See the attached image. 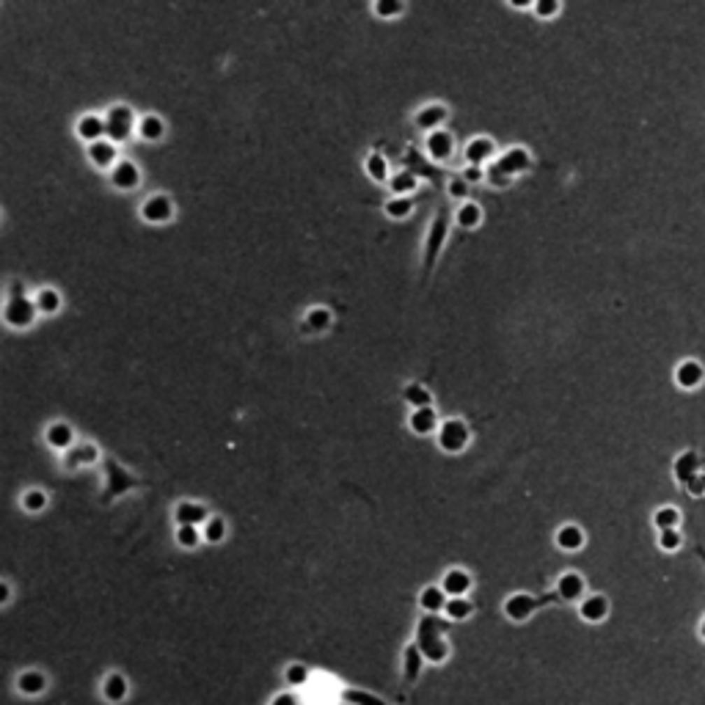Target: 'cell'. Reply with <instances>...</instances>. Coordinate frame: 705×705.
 <instances>
[{
	"instance_id": "obj_48",
	"label": "cell",
	"mask_w": 705,
	"mask_h": 705,
	"mask_svg": "<svg viewBox=\"0 0 705 705\" xmlns=\"http://www.w3.org/2000/svg\"><path fill=\"white\" fill-rule=\"evenodd\" d=\"M483 176H487L483 171V166H469V169H463V179H466L469 185H471V182H480Z\"/></svg>"
},
{
	"instance_id": "obj_36",
	"label": "cell",
	"mask_w": 705,
	"mask_h": 705,
	"mask_svg": "<svg viewBox=\"0 0 705 705\" xmlns=\"http://www.w3.org/2000/svg\"><path fill=\"white\" fill-rule=\"evenodd\" d=\"M416 187V176L411 174V171H399L397 176H392V190H394V196H405V193H411Z\"/></svg>"
},
{
	"instance_id": "obj_28",
	"label": "cell",
	"mask_w": 705,
	"mask_h": 705,
	"mask_svg": "<svg viewBox=\"0 0 705 705\" xmlns=\"http://www.w3.org/2000/svg\"><path fill=\"white\" fill-rule=\"evenodd\" d=\"M17 686H20V692H22V695H39V692H44L47 681H44L42 672L31 669V672H22V675L17 678Z\"/></svg>"
},
{
	"instance_id": "obj_47",
	"label": "cell",
	"mask_w": 705,
	"mask_h": 705,
	"mask_svg": "<svg viewBox=\"0 0 705 705\" xmlns=\"http://www.w3.org/2000/svg\"><path fill=\"white\" fill-rule=\"evenodd\" d=\"M466 190H469V182H466L463 176H457V179H452V182H449V196L463 199V196H466Z\"/></svg>"
},
{
	"instance_id": "obj_21",
	"label": "cell",
	"mask_w": 705,
	"mask_h": 705,
	"mask_svg": "<svg viewBox=\"0 0 705 705\" xmlns=\"http://www.w3.org/2000/svg\"><path fill=\"white\" fill-rule=\"evenodd\" d=\"M88 157L94 160V166L108 169V166L116 160V146H113L111 141H97V143L88 146Z\"/></svg>"
},
{
	"instance_id": "obj_35",
	"label": "cell",
	"mask_w": 705,
	"mask_h": 705,
	"mask_svg": "<svg viewBox=\"0 0 705 705\" xmlns=\"http://www.w3.org/2000/svg\"><path fill=\"white\" fill-rule=\"evenodd\" d=\"M480 218H483V213H480L477 204H463V207L457 210V223L466 226V229H474V226L480 223Z\"/></svg>"
},
{
	"instance_id": "obj_27",
	"label": "cell",
	"mask_w": 705,
	"mask_h": 705,
	"mask_svg": "<svg viewBox=\"0 0 705 705\" xmlns=\"http://www.w3.org/2000/svg\"><path fill=\"white\" fill-rule=\"evenodd\" d=\"M47 441L55 446V449H69L72 446V427L64 425V422H55L47 427Z\"/></svg>"
},
{
	"instance_id": "obj_15",
	"label": "cell",
	"mask_w": 705,
	"mask_h": 705,
	"mask_svg": "<svg viewBox=\"0 0 705 705\" xmlns=\"http://www.w3.org/2000/svg\"><path fill=\"white\" fill-rule=\"evenodd\" d=\"M557 546L562 548V551H578L581 546H584V529L581 527H576V524H565V527H560L557 529Z\"/></svg>"
},
{
	"instance_id": "obj_14",
	"label": "cell",
	"mask_w": 705,
	"mask_h": 705,
	"mask_svg": "<svg viewBox=\"0 0 705 705\" xmlns=\"http://www.w3.org/2000/svg\"><path fill=\"white\" fill-rule=\"evenodd\" d=\"M650 521H653L656 532H667V529H681L683 515H681V510L675 504H661V507H656V513L650 515Z\"/></svg>"
},
{
	"instance_id": "obj_37",
	"label": "cell",
	"mask_w": 705,
	"mask_h": 705,
	"mask_svg": "<svg viewBox=\"0 0 705 705\" xmlns=\"http://www.w3.org/2000/svg\"><path fill=\"white\" fill-rule=\"evenodd\" d=\"M366 171L369 176H375V179H389V166H386V157L383 155H369V160H366Z\"/></svg>"
},
{
	"instance_id": "obj_18",
	"label": "cell",
	"mask_w": 705,
	"mask_h": 705,
	"mask_svg": "<svg viewBox=\"0 0 705 705\" xmlns=\"http://www.w3.org/2000/svg\"><path fill=\"white\" fill-rule=\"evenodd\" d=\"M127 678L124 675H119V672H111L108 678H105V683H102V695L111 700V703H122L124 697H127Z\"/></svg>"
},
{
	"instance_id": "obj_8",
	"label": "cell",
	"mask_w": 705,
	"mask_h": 705,
	"mask_svg": "<svg viewBox=\"0 0 705 705\" xmlns=\"http://www.w3.org/2000/svg\"><path fill=\"white\" fill-rule=\"evenodd\" d=\"M578 615L587 622H604L609 617V598L601 592L584 595V601H578Z\"/></svg>"
},
{
	"instance_id": "obj_30",
	"label": "cell",
	"mask_w": 705,
	"mask_h": 705,
	"mask_svg": "<svg viewBox=\"0 0 705 705\" xmlns=\"http://www.w3.org/2000/svg\"><path fill=\"white\" fill-rule=\"evenodd\" d=\"M331 325V311L322 306L311 308L306 317V322H304V331H325Z\"/></svg>"
},
{
	"instance_id": "obj_45",
	"label": "cell",
	"mask_w": 705,
	"mask_h": 705,
	"mask_svg": "<svg viewBox=\"0 0 705 705\" xmlns=\"http://www.w3.org/2000/svg\"><path fill=\"white\" fill-rule=\"evenodd\" d=\"M557 11H560L557 0H540V3H534V14L537 17H554Z\"/></svg>"
},
{
	"instance_id": "obj_10",
	"label": "cell",
	"mask_w": 705,
	"mask_h": 705,
	"mask_svg": "<svg viewBox=\"0 0 705 705\" xmlns=\"http://www.w3.org/2000/svg\"><path fill=\"white\" fill-rule=\"evenodd\" d=\"M469 587H471V578H469V573L460 571V568L446 571L443 581H441V590H443L446 595H452V598H463V595L469 592Z\"/></svg>"
},
{
	"instance_id": "obj_49",
	"label": "cell",
	"mask_w": 705,
	"mask_h": 705,
	"mask_svg": "<svg viewBox=\"0 0 705 705\" xmlns=\"http://www.w3.org/2000/svg\"><path fill=\"white\" fill-rule=\"evenodd\" d=\"M270 705H301V703H298V697H295V695H287V692H284V695H276Z\"/></svg>"
},
{
	"instance_id": "obj_2",
	"label": "cell",
	"mask_w": 705,
	"mask_h": 705,
	"mask_svg": "<svg viewBox=\"0 0 705 705\" xmlns=\"http://www.w3.org/2000/svg\"><path fill=\"white\" fill-rule=\"evenodd\" d=\"M700 471H703V455H700V449L689 446V449H683V452H678L672 457V480H675L678 487H686Z\"/></svg>"
},
{
	"instance_id": "obj_50",
	"label": "cell",
	"mask_w": 705,
	"mask_h": 705,
	"mask_svg": "<svg viewBox=\"0 0 705 705\" xmlns=\"http://www.w3.org/2000/svg\"><path fill=\"white\" fill-rule=\"evenodd\" d=\"M94 457H97V449H94V446H80V452H78L75 463H78V460H86L88 463V460H94Z\"/></svg>"
},
{
	"instance_id": "obj_22",
	"label": "cell",
	"mask_w": 705,
	"mask_h": 705,
	"mask_svg": "<svg viewBox=\"0 0 705 705\" xmlns=\"http://www.w3.org/2000/svg\"><path fill=\"white\" fill-rule=\"evenodd\" d=\"M490 155H493V143H490L487 138H474V141H469V146H466V160H469V166H483Z\"/></svg>"
},
{
	"instance_id": "obj_52",
	"label": "cell",
	"mask_w": 705,
	"mask_h": 705,
	"mask_svg": "<svg viewBox=\"0 0 705 705\" xmlns=\"http://www.w3.org/2000/svg\"><path fill=\"white\" fill-rule=\"evenodd\" d=\"M0 601H8V584L0 587Z\"/></svg>"
},
{
	"instance_id": "obj_23",
	"label": "cell",
	"mask_w": 705,
	"mask_h": 705,
	"mask_svg": "<svg viewBox=\"0 0 705 705\" xmlns=\"http://www.w3.org/2000/svg\"><path fill=\"white\" fill-rule=\"evenodd\" d=\"M419 604L427 615H436L441 609H446V592L441 587H425L422 595H419Z\"/></svg>"
},
{
	"instance_id": "obj_4",
	"label": "cell",
	"mask_w": 705,
	"mask_h": 705,
	"mask_svg": "<svg viewBox=\"0 0 705 705\" xmlns=\"http://www.w3.org/2000/svg\"><path fill=\"white\" fill-rule=\"evenodd\" d=\"M105 130L111 135V143H122L127 141V135L132 130V111L127 105H116L108 111L105 116Z\"/></svg>"
},
{
	"instance_id": "obj_12",
	"label": "cell",
	"mask_w": 705,
	"mask_h": 705,
	"mask_svg": "<svg viewBox=\"0 0 705 705\" xmlns=\"http://www.w3.org/2000/svg\"><path fill=\"white\" fill-rule=\"evenodd\" d=\"M496 166H499L507 176L521 174V171H527L529 169V152L527 149H521V146H515V149H510L504 157H499Z\"/></svg>"
},
{
	"instance_id": "obj_5",
	"label": "cell",
	"mask_w": 705,
	"mask_h": 705,
	"mask_svg": "<svg viewBox=\"0 0 705 705\" xmlns=\"http://www.w3.org/2000/svg\"><path fill=\"white\" fill-rule=\"evenodd\" d=\"M439 443L446 452H463L469 443V427L460 419H446L439 430Z\"/></svg>"
},
{
	"instance_id": "obj_29",
	"label": "cell",
	"mask_w": 705,
	"mask_h": 705,
	"mask_svg": "<svg viewBox=\"0 0 705 705\" xmlns=\"http://www.w3.org/2000/svg\"><path fill=\"white\" fill-rule=\"evenodd\" d=\"M163 119H157V116H143L141 119V127H138V132H141V138L143 141H160L163 138Z\"/></svg>"
},
{
	"instance_id": "obj_33",
	"label": "cell",
	"mask_w": 705,
	"mask_h": 705,
	"mask_svg": "<svg viewBox=\"0 0 705 705\" xmlns=\"http://www.w3.org/2000/svg\"><path fill=\"white\" fill-rule=\"evenodd\" d=\"M411 210H413V201L405 196L389 199V204H386V215H392V218H405V215H411Z\"/></svg>"
},
{
	"instance_id": "obj_31",
	"label": "cell",
	"mask_w": 705,
	"mask_h": 705,
	"mask_svg": "<svg viewBox=\"0 0 705 705\" xmlns=\"http://www.w3.org/2000/svg\"><path fill=\"white\" fill-rule=\"evenodd\" d=\"M405 399L413 405V411H419V408H430V402H433L430 392H427L425 386H419V383H411V386L405 389Z\"/></svg>"
},
{
	"instance_id": "obj_13",
	"label": "cell",
	"mask_w": 705,
	"mask_h": 705,
	"mask_svg": "<svg viewBox=\"0 0 705 705\" xmlns=\"http://www.w3.org/2000/svg\"><path fill=\"white\" fill-rule=\"evenodd\" d=\"M143 218L152 220V223H163V220L171 218V199L169 196H152V199H146V204H143Z\"/></svg>"
},
{
	"instance_id": "obj_16",
	"label": "cell",
	"mask_w": 705,
	"mask_h": 705,
	"mask_svg": "<svg viewBox=\"0 0 705 705\" xmlns=\"http://www.w3.org/2000/svg\"><path fill=\"white\" fill-rule=\"evenodd\" d=\"M78 135H80L83 141H88V146L97 143V141H102V135H108V130H105V119H99V116H94V113L83 116V119L78 122Z\"/></svg>"
},
{
	"instance_id": "obj_3",
	"label": "cell",
	"mask_w": 705,
	"mask_h": 705,
	"mask_svg": "<svg viewBox=\"0 0 705 705\" xmlns=\"http://www.w3.org/2000/svg\"><path fill=\"white\" fill-rule=\"evenodd\" d=\"M672 380L681 392H697L705 383V366L697 358H683L672 369Z\"/></svg>"
},
{
	"instance_id": "obj_9",
	"label": "cell",
	"mask_w": 705,
	"mask_h": 705,
	"mask_svg": "<svg viewBox=\"0 0 705 705\" xmlns=\"http://www.w3.org/2000/svg\"><path fill=\"white\" fill-rule=\"evenodd\" d=\"M584 578L578 576L576 571H565L560 578H557V595L560 601H584Z\"/></svg>"
},
{
	"instance_id": "obj_24",
	"label": "cell",
	"mask_w": 705,
	"mask_h": 705,
	"mask_svg": "<svg viewBox=\"0 0 705 705\" xmlns=\"http://www.w3.org/2000/svg\"><path fill=\"white\" fill-rule=\"evenodd\" d=\"M111 182L116 185V187H122V190H130L138 185V169L132 166V163H119V166H113V171H111Z\"/></svg>"
},
{
	"instance_id": "obj_53",
	"label": "cell",
	"mask_w": 705,
	"mask_h": 705,
	"mask_svg": "<svg viewBox=\"0 0 705 705\" xmlns=\"http://www.w3.org/2000/svg\"><path fill=\"white\" fill-rule=\"evenodd\" d=\"M695 551H697V557H700V562H703V565H705V548H703V546H697V548H695Z\"/></svg>"
},
{
	"instance_id": "obj_39",
	"label": "cell",
	"mask_w": 705,
	"mask_h": 705,
	"mask_svg": "<svg viewBox=\"0 0 705 705\" xmlns=\"http://www.w3.org/2000/svg\"><path fill=\"white\" fill-rule=\"evenodd\" d=\"M284 678H287V683L301 686V683H306L308 681V669L304 667V664H290V667H287V672H284Z\"/></svg>"
},
{
	"instance_id": "obj_7",
	"label": "cell",
	"mask_w": 705,
	"mask_h": 705,
	"mask_svg": "<svg viewBox=\"0 0 705 705\" xmlns=\"http://www.w3.org/2000/svg\"><path fill=\"white\" fill-rule=\"evenodd\" d=\"M36 304H31L28 298H22V295H17V298H11L8 304H6V322L8 325H14V328H22V325H31L34 322V317H36Z\"/></svg>"
},
{
	"instance_id": "obj_11",
	"label": "cell",
	"mask_w": 705,
	"mask_h": 705,
	"mask_svg": "<svg viewBox=\"0 0 705 705\" xmlns=\"http://www.w3.org/2000/svg\"><path fill=\"white\" fill-rule=\"evenodd\" d=\"M176 524L179 527H199V524H207V510L196 501H182L176 507Z\"/></svg>"
},
{
	"instance_id": "obj_43",
	"label": "cell",
	"mask_w": 705,
	"mask_h": 705,
	"mask_svg": "<svg viewBox=\"0 0 705 705\" xmlns=\"http://www.w3.org/2000/svg\"><path fill=\"white\" fill-rule=\"evenodd\" d=\"M683 493H686L689 499H705V471H700L692 483L686 485V487H683Z\"/></svg>"
},
{
	"instance_id": "obj_44",
	"label": "cell",
	"mask_w": 705,
	"mask_h": 705,
	"mask_svg": "<svg viewBox=\"0 0 705 705\" xmlns=\"http://www.w3.org/2000/svg\"><path fill=\"white\" fill-rule=\"evenodd\" d=\"M402 11V3H397V0H380V3H375V14H380V17H394Z\"/></svg>"
},
{
	"instance_id": "obj_42",
	"label": "cell",
	"mask_w": 705,
	"mask_h": 705,
	"mask_svg": "<svg viewBox=\"0 0 705 705\" xmlns=\"http://www.w3.org/2000/svg\"><path fill=\"white\" fill-rule=\"evenodd\" d=\"M342 697L352 705H386L380 697H372V695H366V692H345Z\"/></svg>"
},
{
	"instance_id": "obj_32",
	"label": "cell",
	"mask_w": 705,
	"mask_h": 705,
	"mask_svg": "<svg viewBox=\"0 0 705 705\" xmlns=\"http://www.w3.org/2000/svg\"><path fill=\"white\" fill-rule=\"evenodd\" d=\"M443 612H446L449 620H466V617L474 612V606H471V601H466V598H449Z\"/></svg>"
},
{
	"instance_id": "obj_40",
	"label": "cell",
	"mask_w": 705,
	"mask_h": 705,
	"mask_svg": "<svg viewBox=\"0 0 705 705\" xmlns=\"http://www.w3.org/2000/svg\"><path fill=\"white\" fill-rule=\"evenodd\" d=\"M44 504H47V496H44L42 490H28V493L22 496V507L31 510V513H39Z\"/></svg>"
},
{
	"instance_id": "obj_34",
	"label": "cell",
	"mask_w": 705,
	"mask_h": 705,
	"mask_svg": "<svg viewBox=\"0 0 705 705\" xmlns=\"http://www.w3.org/2000/svg\"><path fill=\"white\" fill-rule=\"evenodd\" d=\"M58 306H61V295H58L55 290H42V292L36 295V308L44 311V314H52Z\"/></svg>"
},
{
	"instance_id": "obj_46",
	"label": "cell",
	"mask_w": 705,
	"mask_h": 705,
	"mask_svg": "<svg viewBox=\"0 0 705 705\" xmlns=\"http://www.w3.org/2000/svg\"><path fill=\"white\" fill-rule=\"evenodd\" d=\"M487 179H490V182H493L496 187H507V185H510V176L504 174V171H501V169H499L496 163H493V166L487 169Z\"/></svg>"
},
{
	"instance_id": "obj_41",
	"label": "cell",
	"mask_w": 705,
	"mask_h": 705,
	"mask_svg": "<svg viewBox=\"0 0 705 705\" xmlns=\"http://www.w3.org/2000/svg\"><path fill=\"white\" fill-rule=\"evenodd\" d=\"M176 543H179V546H185V548L199 546V529L196 527H179L176 529Z\"/></svg>"
},
{
	"instance_id": "obj_20",
	"label": "cell",
	"mask_w": 705,
	"mask_h": 705,
	"mask_svg": "<svg viewBox=\"0 0 705 705\" xmlns=\"http://www.w3.org/2000/svg\"><path fill=\"white\" fill-rule=\"evenodd\" d=\"M427 152L436 157V160H446L452 155V135L443 130H436L427 135Z\"/></svg>"
},
{
	"instance_id": "obj_51",
	"label": "cell",
	"mask_w": 705,
	"mask_h": 705,
	"mask_svg": "<svg viewBox=\"0 0 705 705\" xmlns=\"http://www.w3.org/2000/svg\"><path fill=\"white\" fill-rule=\"evenodd\" d=\"M697 636L705 642V615H703V620H700V625H697Z\"/></svg>"
},
{
	"instance_id": "obj_38",
	"label": "cell",
	"mask_w": 705,
	"mask_h": 705,
	"mask_svg": "<svg viewBox=\"0 0 705 705\" xmlns=\"http://www.w3.org/2000/svg\"><path fill=\"white\" fill-rule=\"evenodd\" d=\"M223 534H226V524H223V518H210V521L204 524V540H210V543H220V540H223Z\"/></svg>"
},
{
	"instance_id": "obj_19",
	"label": "cell",
	"mask_w": 705,
	"mask_h": 705,
	"mask_svg": "<svg viewBox=\"0 0 705 705\" xmlns=\"http://www.w3.org/2000/svg\"><path fill=\"white\" fill-rule=\"evenodd\" d=\"M443 119H446V108H443V105H427V108L419 111L416 124H419L422 130L436 132V130H441V122H443Z\"/></svg>"
},
{
	"instance_id": "obj_6",
	"label": "cell",
	"mask_w": 705,
	"mask_h": 705,
	"mask_svg": "<svg viewBox=\"0 0 705 705\" xmlns=\"http://www.w3.org/2000/svg\"><path fill=\"white\" fill-rule=\"evenodd\" d=\"M554 598H560V595H548V598L537 601V598H532V595H527V592H515V595H510V598H507L504 612H507V617H513V620H518V622H521V620L532 617L534 609H540L543 604H548V601H554Z\"/></svg>"
},
{
	"instance_id": "obj_25",
	"label": "cell",
	"mask_w": 705,
	"mask_h": 705,
	"mask_svg": "<svg viewBox=\"0 0 705 705\" xmlns=\"http://www.w3.org/2000/svg\"><path fill=\"white\" fill-rule=\"evenodd\" d=\"M683 543H686V534H683L681 529H667V532H659V534H656V546H659V551H664V554H678V551L683 548Z\"/></svg>"
},
{
	"instance_id": "obj_17",
	"label": "cell",
	"mask_w": 705,
	"mask_h": 705,
	"mask_svg": "<svg viewBox=\"0 0 705 705\" xmlns=\"http://www.w3.org/2000/svg\"><path fill=\"white\" fill-rule=\"evenodd\" d=\"M436 427H439V416H436L433 408H419V411H413V416H411V430H413V433L427 436V433H433Z\"/></svg>"
},
{
	"instance_id": "obj_26",
	"label": "cell",
	"mask_w": 705,
	"mask_h": 705,
	"mask_svg": "<svg viewBox=\"0 0 705 705\" xmlns=\"http://www.w3.org/2000/svg\"><path fill=\"white\" fill-rule=\"evenodd\" d=\"M422 661H425V653L419 650V645H408L405 648V681L413 683L422 672Z\"/></svg>"
},
{
	"instance_id": "obj_1",
	"label": "cell",
	"mask_w": 705,
	"mask_h": 705,
	"mask_svg": "<svg viewBox=\"0 0 705 705\" xmlns=\"http://www.w3.org/2000/svg\"><path fill=\"white\" fill-rule=\"evenodd\" d=\"M416 645H419V650L425 653V659L433 661V664H441V661L446 659L449 648H446V642L441 639V622L436 617H425V620L419 622Z\"/></svg>"
}]
</instances>
